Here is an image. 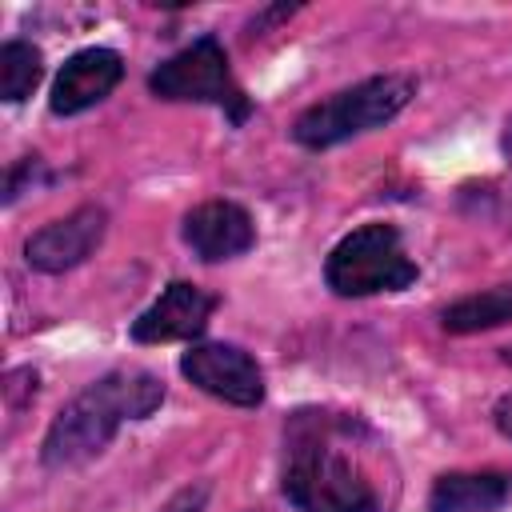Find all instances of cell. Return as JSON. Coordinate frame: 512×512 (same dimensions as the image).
Listing matches in <instances>:
<instances>
[{
	"mask_svg": "<svg viewBox=\"0 0 512 512\" xmlns=\"http://www.w3.org/2000/svg\"><path fill=\"white\" fill-rule=\"evenodd\" d=\"M360 424L336 412H296L284 428L280 488L296 512H384L380 488L352 452Z\"/></svg>",
	"mask_w": 512,
	"mask_h": 512,
	"instance_id": "cell-1",
	"label": "cell"
},
{
	"mask_svg": "<svg viewBox=\"0 0 512 512\" xmlns=\"http://www.w3.org/2000/svg\"><path fill=\"white\" fill-rule=\"evenodd\" d=\"M164 404V380L148 368H116L104 372L100 380L84 384L48 424L44 444H40V464L44 468H76L100 456L120 424L128 420H148Z\"/></svg>",
	"mask_w": 512,
	"mask_h": 512,
	"instance_id": "cell-2",
	"label": "cell"
},
{
	"mask_svg": "<svg viewBox=\"0 0 512 512\" xmlns=\"http://www.w3.org/2000/svg\"><path fill=\"white\" fill-rule=\"evenodd\" d=\"M416 96V80L400 76V72H384V76H368L352 88H340L316 104H308L296 120H292V140L308 152H324L336 148L352 136L376 132L384 124H392Z\"/></svg>",
	"mask_w": 512,
	"mask_h": 512,
	"instance_id": "cell-3",
	"label": "cell"
},
{
	"mask_svg": "<svg viewBox=\"0 0 512 512\" xmlns=\"http://www.w3.org/2000/svg\"><path fill=\"white\" fill-rule=\"evenodd\" d=\"M416 276H420V268L408 256L400 228L384 224V220L352 228L324 256V284L344 300H360V296H376V292H400V288L416 284Z\"/></svg>",
	"mask_w": 512,
	"mask_h": 512,
	"instance_id": "cell-4",
	"label": "cell"
},
{
	"mask_svg": "<svg viewBox=\"0 0 512 512\" xmlns=\"http://www.w3.org/2000/svg\"><path fill=\"white\" fill-rule=\"evenodd\" d=\"M148 92L172 104H212L228 112L232 124H244L252 112L244 88L232 80L224 44L216 36H200L176 56H168L164 64H156L148 72Z\"/></svg>",
	"mask_w": 512,
	"mask_h": 512,
	"instance_id": "cell-5",
	"label": "cell"
},
{
	"mask_svg": "<svg viewBox=\"0 0 512 512\" xmlns=\"http://www.w3.org/2000/svg\"><path fill=\"white\" fill-rule=\"evenodd\" d=\"M180 376L232 408L264 404V372L240 344H224V340L188 344V352L180 356Z\"/></svg>",
	"mask_w": 512,
	"mask_h": 512,
	"instance_id": "cell-6",
	"label": "cell"
},
{
	"mask_svg": "<svg viewBox=\"0 0 512 512\" xmlns=\"http://www.w3.org/2000/svg\"><path fill=\"white\" fill-rule=\"evenodd\" d=\"M104 232H108V212L100 204H80L68 216L48 220L44 228H36L24 240V260L36 272L60 276V272L84 264L104 244Z\"/></svg>",
	"mask_w": 512,
	"mask_h": 512,
	"instance_id": "cell-7",
	"label": "cell"
},
{
	"mask_svg": "<svg viewBox=\"0 0 512 512\" xmlns=\"http://www.w3.org/2000/svg\"><path fill=\"white\" fill-rule=\"evenodd\" d=\"M216 292L192 284V280H172L136 320H132V340L136 344H172V340H196L212 312H216Z\"/></svg>",
	"mask_w": 512,
	"mask_h": 512,
	"instance_id": "cell-8",
	"label": "cell"
},
{
	"mask_svg": "<svg viewBox=\"0 0 512 512\" xmlns=\"http://www.w3.org/2000/svg\"><path fill=\"white\" fill-rule=\"evenodd\" d=\"M180 236L204 264L236 260L256 244V220L236 200H204L180 220Z\"/></svg>",
	"mask_w": 512,
	"mask_h": 512,
	"instance_id": "cell-9",
	"label": "cell"
},
{
	"mask_svg": "<svg viewBox=\"0 0 512 512\" xmlns=\"http://www.w3.org/2000/svg\"><path fill=\"white\" fill-rule=\"evenodd\" d=\"M124 80V56L116 48H80L64 60V68L52 80V96L48 108L56 116H76L88 112L92 104H100L104 96H112V88Z\"/></svg>",
	"mask_w": 512,
	"mask_h": 512,
	"instance_id": "cell-10",
	"label": "cell"
},
{
	"mask_svg": "<svg viewBox=\"0 0 512 512\" xmlns=\"http://www.w3.org/2000/svg\"><path fill=\"white\" fill-rule=\"evenodd\" d=\"M512 496V476L500 468L484 472H440L428 488V512H496Z\"/></svg>",
	"mask_w": 512,
	"mask_h": 512,
	"instance_id": "cell-11",
	"label": "cell"
},
{
	"mask_svg": "<svg viewBox=\"0 0 512 512\" xmlns=\"http://www.w3.org/2000/svg\"><path fill=\"white\" fill-rule=\"evenodd\" d=\"M440 324L452 336H472V332H488V328L512 324V284H496V288L468 292V296L452 300L440 312Z\"/></svg>",
	"mask_w": 512,
	"mask_h": 512,
	"instance_id": "cell-12",
	"label": "cell"
},
{
	"mask_svg": "<svg viewBox=\"0 0 512 512\" xmlns=\"http://www.w3.org/2000/svg\"><path fill=\"white\" fill-rule=\"evenodd\" d=\"M40 76H44V56H40L36 44H28V40H8V44L0 48V96H4L8 104L28 100V96L36 92Z\"/></svg>",
	"mask_w": 512,
	"mask_h": 512,
	"instance_id": "cell-13",
	"label": "cell"
},
{
	"mask_svg": "<svg viewBox=\"0 0 512 512\" xmlns=\"http://www.w3.org/2000/svg\"><path fill=\"white\" fill-rule=\"evenodd\" d=\"M32 396H36V372H32V368H12V372L4 376V400H8V416L16 420Z\"/></svg>",
	"mask_w": 512,
	"mask_h": 512,
	"instance_id": "cell-14",
	"label": "cell"
},
{
	"mask_svg": "<svg viewBox=\"0 0 512 512\" xmlns=\"http://www.w3.org/2000/svg\"><path fill=\"white\" fill-rule=\"evenodd\" d=\"M208 496H212V484H188V488H180V492H172L156 512H204V504H208Z\"/></svg>",
	"mask_w": 512,
	"mask_h": 512,
	"instance_id": "cell-15",
	"label": "cell"
},
{
	"mask_svg": "<svg viewBox=\"0 0 512 512\" xmlns=\"http://www.w3.org/2000/svg\"><path fill=\"white\" fill-rule=\"evenodd\" d=\"M492 424L504 440H512V392H504L496 404H492Z\"/></svg>",
	"mask_w": 512,
	"mask_h": 512,
	"instance_id": "cell-16",
	"label": "cell"
},
{
	"mask_svg": "<svg viewBox=\"0 0 512 512\" xmlns=\"http://www.w3.org/2000/svg\"><path fill=\"white\" fill-rule=\"evenodd\" d=\"M292 12H296V4H276V8H264V12H260L252 24H248V32H264L272 20H284V16H292Z\"/></svg>",
	"mask_w": 512,
	"mask_h": 512,
	"instance_id": "cell-17",
	"label": "cell"
},
{
	"mask_svg": "<svg viewBox=\"0 0 512 512\" xmlns=\"http://www.w3.org/2000/svg\"><path fill=\"white\" fill-rule=\"evenodd\" d=\"M504 360H508V364H512V348H504Z\"/></svg>",
	"mask_w": 512,
	"mask_h": 512,
	"instance_id": "cell-18",
	"label": "cell"
}]
</instances>
